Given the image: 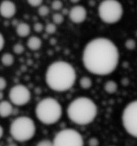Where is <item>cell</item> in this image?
I'll return each mask as SVG.
<instances>
[{"label":"cell","mask_w":137,"mask_h":146,"mask_svg":"<svg viewBox=\"0 0 137 146\" xmlns=\"http://www.w3.org/2000/svg\"><path fill=\"white\" fill-rule=\"evenodd\" d=\"M82 60L84 67L92 74L107 75L116 70L119 61V52L110 39L98 37L86 45Z\"/></svg>","instance_id":"1"},{"label":"cell","mask_w":137,"mask_h":146,"mask_svg":"<svg viewBox=\"0 0 137 146\" xmlns=\"http://www.w3.org/2000/svg\"><path fill=\"white\" fill-rule=\"evenodd\" d=\"M76 80L75 69L66 61H55L48 66L46 72V82L56 92H64L73 87Z\"/></svg>","instance_id":"2"},{"label":"cell","mask_w":137,"mask_h":146,"mask_svg":"<svg viewBox=\"0 0 137 146\" xmlns=\"http://www.w3.org/2000/svg\"><path fill=\"white\" fill-rule=\"evenodd\" d=\"M97 113L98 108L95 103L87 97L76 98L67 108L68 117L79 125H87L93 122Z\"/></svg>","instance_id":"3"},{"label":"cell","mask_w":137,"mask_h":146,"mask_svg":"<svg viewBox=\"0 0 137 146\" xmlns=\"http://www.w3.org/2000/svg\"><path fill=\"white\" fill-rule=\"evenodd\" d=\"M63 110L60 104L55 98L48 97L38 102L35 113L42 123L51 125L57 123L62 116Z\"/></svg>","instance_id":"4"},{"label":"cell","mask_w":137,"mask_h":146,"mask_svg":"<svg viewBox=\"0 0 137 146\" xmlns=\"http://www.w3.org/2000/svg\"><path fill=\"white\" fill-rule=\"evenodd\" d=\"M36 132L34 122L27 116H19L10 126V133L14 139L19 142H26L34 137Z\"/></svg>","instance_id":"5"},{"label":"cell","mask_w":137,"mask_h":146,"mask_svg":"<svg viewBox=\"0 0 137 146\" xmlns=\"http://www.w3.org/2000/svg\"><path fill=\"white\" fill-rule=\"evenodd\" d=\"M99 15L104 23L114 24L118 23L123 15L122 4L116 0H104L99 6Z\"/></svg>","instance_id":"6"},{"label":"cell","mask_w":137,"mask_h":146,"mask_svg":"<svg viewBox=\"0 0 137 146\" xmlns=\"http://www.w3.org/2000/svg\"><path fill=\"white\" fill-rule=\"evenodd\" d=\"M54 146H83V139L79 132L73 129H64L58 132L53 140Z\"/></svg>","instance_id":"7"},{"label":"cell","mask_w":137,"mask_h":146,"mask_svg":"<svg viewBox=\"0 0 137 146\" xmlns=\"http://www.w3.org/2000/svg\"><path fill=\"white\" fill-rule=\"evenodd\" d=\"M122 124L130 135L137 138V100L129 103L124 109Z\"/></svg>","instance_id":"8"},{"label":"cell","mask_w":137,"mask_h":146,"mask_svg":"<svg viewBox=\"0 0 137 146\" xmlns=\"http://www.w3.org/2000/svg\"><path fill=\"white\" fill-rule=\"evenodd\" d=\"M31 92L27 87L23 84H17L9 91V98L12 104L16 106H23L31 100Z\"/></svg>","instance_id":"9"},{"label":"cell","mask_w":137,"mask_h":146,"mask_svg":"<svg viewBox=\"0 0 137 146\" xmlns=\"http://www.w3.org/2000/svg\"><path fill=\"white\" fill-rule=\"evenodd\" d=\"M87 16V10L82 5H75L72 7L69 14V17L71 22L76 24H80L85 21Z\"/></svg>","instance_id":"10"},{"label":"cell","mask_w":137,"mask_h":146,"mask_svg":"<svg viewBox=\"0 0 137 146\" xmlns=\"http://www.w3.org/2000/svg\"><path fill=\"white\" fill-rule=\"evenodd\" d=\"M0 11H1V15L2 17L5 19H10L15 15L17 12V8L13 2L5 0L2 2L1 7H0Z\"/></svg>","instance_id":"11"},{"label":"cell","mask_w":137,"mask_h":146,"mask_svg":"<svg viewBox=\"0 0 137 146\" xmlns=\"http://www.w3.org/2000/svg\"><path fill=\"white\" fill-rule=\"evenodd\" d=\"M13 113V107L10 102L2 101L0 103V115L2 118L8 117Z\"/></svg>","instance_id":"12"},{"label":"cell","mask_w":137,"mask_h":146,"mask_svg":"<svg viewBox=\"0 0 137 146\" xmlns=\"http://www.w3.org/2000/svg\"><path fill=\"white\" fill-rule=\"evenodd\" d=\"M16 32L18 36H21V37H26L31 33V28L27 23H21L17 25Z\"/></svg>","instance_id":"13"},{"label":"cell","mask_w":137,"mask_h":146,"mask_svg":"<svg viewBox=\"0 0 137 146\" xmlns=\"http://www.w3.org/2000/svg\"><path fill=\"white\" fill-rule=\"evenodd\" d=\"M27 46L32 51L39 50L42 46V40L38 36H32L28 40Z\"/></svg>","instance_id":"14"},{"label":"cell","mask_w":137,"mask_h":146,"mask_svg":"<svg viewBox=\"0 0 137 146\" xmlns=\"http://www.w3.org/2000/svg\"><path fill=\"white\" fill-rule=\"evenodd\" d=\"M117 89H118V84H116V81H109L104 84V90L108 92L109 94L115 93L117 91Z\"/></svg>","instance_id":"15"},{"label":"cell","mask_w":137,"mask_h":146,"mask_svg":"<svg viewBox=\"0 0 137 146\" xmlns=\"http://www.w3.org/2000/svg\"><path fill=\"white\" fill-rule=\"evenodd\" d=\"M14 62V56L10 53H5L2 56V63L5 66H11Z\"/></svg>","instance_id":"16"},{"label":"cell","mask_w":137,"mask_h":146,"mask_svg":"<svg viewBox=\"0 0 137 146\" xmlns=\"http://www.w3.org/2000/svg\"><path fill=\"white\" fill-rule=\"evenodd\" d=\"M92 84H93L92 80L89 77L84 76L80 79V86L81 87V88L84 89V90L90 88L92 87Z\"/></svg>","instance_id":"17"},{"label":"cell","mask_w":137,"mask_h":146,"mask_svg":"<svg viewBox=\"0 0 137 146\" xmlns=\"http://www.w3.org/2000/svg\"><path fill=\"white\" fill-rule=\"evenodd\" d=\"M52 19L55 25H60L64 21V17L62 14L60 13H55L52 16Z\"/></svg>","instance_id":"18"},{"label":"cell","mask_w":137,"mask_h":146,"mask_svg":"<svg viewBox=\"0 0 137 146\" xmlns=\"http://www.w3.org/2000/svg\"><path fill=\"white\" fill-rule=\"evenodd\" d=\"M45 30H46V32L48 34V35H53L57 31L56 25L54 24V23H48V24L46 25Z\"/></svg>","instance_id":"19"},{"label":"cell","mask_w":137,"mask_h":146,"mask_svg":"<svg viewBox=\"0 0 137 146\" xmlns=\"http://www.w3.org/2000/svg\"><path fill=\"white\" fill-rule=\"evenodd\" d=\"M50 12L49 8L46 5H42L38 8V14L40 17H46Z\"/></svg>","instance_id":"20"},{"label":"cell","mask_w":137,"mask_h":146,"mask_svg":"<svg viewBox=\"0 0 137 146\" xmlns=\"http://www.w3.org/2000/svg\"><path fill=\"white\" fill-rule=\"evenodd\" d=\"M124 46H125V47L128 48V50H133L136 48V42L133 39H128L125 42Z\"/></svg>","instance_id":"21"},{"label":"cell","mask_w":137,"mask_h":146,"mask_svg":"<svg viewBox=\"0 0 137 146\" xmlns=\"http://www.w3.org/2000/svg\"><path fill=\"white\" fill-rule=\"evenodd\" d=\"M13 50H14V52L15 54H21L25 51V48H24V46L21 43H17V44H15L14 46Z\"/></svg>","instance_id":"22"},{"label":"cell","mask_w":137,"mask_h":146,"mask_svg":"<svg viewBox=\"0 0 137 146\" xmlns=\"http://www.w3.org/2000/svg\"><path fill=\"white\" fill-rule=\"evenodd\" d=\"M63 8V2L59 0H55L52 3V8L54 11H60Z\"/></svg>","instance_id":"23"},{"label":"cell","mask_w":137,"mask_h":146,"mask_svg":"<svg viewBox=\"0 0 137 146\" xmlns=\"http://www.w3.org/2000/svg\"><path fill=\"white\" fill-rule=\"evenodd\" d=\"M29 5H31V7H34V8H37V7H40L42 6V3H43V1L41 0H28V1Z\"/></svg>","instance_id":"24"},{"label":"cell","mask_w":137,"mask_h":146,"mask_svg":"<svg viewBox=\"0 0 137 146\" xmlns=\"http://www.w3.org/2000/svg\"><path fill=\"white\" fill-rule=\"evenodd\" d=\"M37 146H54V145H53V142H51L48 139H43L39 142Z\"/></svg>","instance_id":"25"},{"label":"cell","mask_w":137,"mask_h":146,"mask_svg":"<svg viewBox=\"0 0 137 146\" xmlns=\"http://www.w3.org/2000/svg\"><path fill=\"white\" fill-rule=\"evenodd\" d=\"M43 29H44V26L42 23H36L34 25V30L36 32L40 33L41 31H43Z\"/></svg>","instance_id":"26"},{"label":"cell","mask_w":137,"mask_h":146,"mask_svg":"<svg viewBox=\"0 0 137 146\" xmlns=\"http://www.w3.org/2000/svg\"><path fill=\"white\" fill-rule=\"evenodd\" d=\"M7 86V81L3 77L0 78V90H4Z\"/></svg>","instance_id":"27"},{"label":"cell","mask_w":137,"mask_h":146,"mask_svg":"<svg viewBox=\"0 0 137 146\" xmlns=\"http://www.w3.org/2000/svg\"><path fill=\"white\" fill-rule=\"evenodd\" d=\"M89 146H99V141L98 139L95 138H91L89 140Z\"/></svg>","instance_id":"28"},{"label":"cell","mask_w":137,"mask_h":146,"mask_svg":"<svg viewBox=\"0 0 137 146\" xmlns=\"http://www.w3.org/2000/svg\"><path fill=\"white\" fill-rule=\"evenodd\" d=\"M0 39H1V45H0V48H1V50L3 49L4 48V46H5V38L2 34L0 35Z\"/></svg>","instance_id":"29"},{"label":"cell","mask_w":137,"mask_h":146,"mask_svg":"<svg viewBox=\"0 0 137 146\" xmlns=\"http://www.w3.org/2000/svg\"><path fill=\"white\" fill-rule=\"evenodd\" d=\"M0 130H1V133H0V137L2 138V136H3V127H0Z\"/></svg>","instance_id":"30"},{"label":"cell","mask_w":137,"mask_h":146,"mask_svg":"<svg viewBox=\"0 0 137 146\" xmlns=\"http://www.w3.org/2000/svg\"><path fill=\"white\" fill-rule=\"evenodd\" d=\"M0 94H1V99H2V98H3V93H2V92H0Z\"/></svg>","instance_id":"31"},{"label":"cell","mask_w":137,"mask_h":146,"mask_svg":"<svg viewBox=\"0 0 137 146\" xmlns=\"http://www.w3.org/2000/svg\"><path fill=\"white\" fill-rule=\"evenodd\" d=\"M136 36H137V32H136Z\"/></svg>","instance_id":"32"}]
</instances>
